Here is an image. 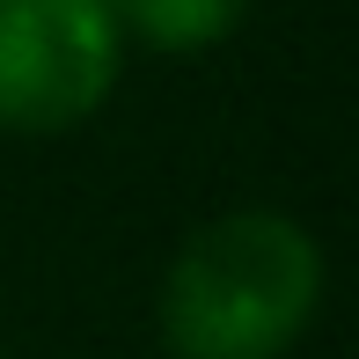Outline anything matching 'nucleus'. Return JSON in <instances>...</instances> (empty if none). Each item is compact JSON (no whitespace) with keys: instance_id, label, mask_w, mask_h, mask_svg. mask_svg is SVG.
Returning <instances> with one entry per match:
<instances>
[{"instance_id":"1","label":"nucleus","mask_w":359,"mask_h":359,"mask_svg":"<svg viewBox=\"0 0 359 359\" xmlns=\"http://www.w3.org/2000/svg\"><path fill=\"white\" fill-rule=\"evenodd\" d=\"M330 257L286 205H227L169 250L154 337L169 359H286L316 330Z\"/></svg>"},{"instance_id":"2","label":"nucleus","mask_w":359,"mask_h":359,"mask_svg":"<svg viewBox=\"0 0 359 359\" xmlns=\"http://www.w3.org/2000/svg\"><path fill=\"white\" fill-rule=\"evenodd\" d=\"M125 81L110 0H0V140H59Z\"/></svg>"},{"instance_id":"3","label":"nucleus","mask_w":359,"mask_h":359,"mask_svg":"<svg viewBox=\"0 0 359 359\" xmlns=\"http://www.w3.org/2000/svg\"><path fill=\"white\" fill-rule=\"evenodd\" d=\"M257 0H110L125 44H147L161 59H205L250 22Z\"/></svg>"},{"instance_id":"4","label":"nucleus","mask_w":359,"mask_h":359,"mask_svg":"<svg viewBox=\"0 0 359 359\" xmlns=\"http://www.w3.org/2000/svg\"><path fill=\"white\" fill-rule=\"evenodd\" d=\"M0 359H8V345H0Z\"/></svg>"}]
</instances>
